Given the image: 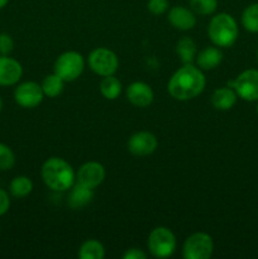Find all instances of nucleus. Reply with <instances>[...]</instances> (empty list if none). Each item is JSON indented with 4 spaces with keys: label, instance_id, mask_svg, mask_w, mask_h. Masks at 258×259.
Segmentation results:
<instances>
[{
    "label": "nucleus",
    "instance_id": "6e6552de",
    "mask_svg": "<svg viewBox=\"0 0 258 259\" xmlns=\"http://www.w3.org/2000/svg\"><path fill=\"white\" fill-rule=\"evenodd\" d=\"M89 65L91 70L100 76H111L118 70V58L115 53L106 48H96L90 53Z\"/></svg>",
    "mask_w": 258,
    "mask_h": 259
},
{
    "label": "nucleus",
    "instance_id": "5701e85b",
    "mask_svg": "<svg viewBox=\"0 0 258 259\" xmlns=\"http://www.w3.org/2000/svg\"><path fill=\"white\" fill-rule=\"evenodd\" d=\"M243 27L250 33H258V3L250 4L242 14Z\"/></svg>",
    "mask_w": 258,
    "mask_h": 259
},
{
    "label": "nucleus",
    "instance_id": "bb28decb",
    "mask_svg": "<svg viewBox=\"0 0 258 259\" xmlns=\"http://www.w3.org/2000/svg\"><path fill=\"white\" fill-rule=\"evenodd\" d=\"M14 48V42L12 37L7 33H0V55L8 56Z\"/></svg>",
    "mask_w": 258,
    "mask_h": 259
},
{
    "label": "nucleus",
    "instance_id": "473e14b6",
    "mask_svg": "<svg viewBox=\"0 0 258 259\" xmlns=\"http://www.w3.org/2000/svg\"><path fill=\"white\" fill-rule=\"evenodd\" d=\"M257 114H258V106H257Z\"/></svg>",
    "mask_w": 258,
    "mask_h": 259
},
{
    "label": "nucleus",
    "instance_id": "1a4fd4ad",
    "mask_svg": "<svg viewBox=\"0 0 258 259\" xmlns=\"http://www.w3.org/2000/svg\"><path fill=\"white\" fill-rule=\"evenodd\" d=\"M43 90L42 86L38 83L28 81V82L20 83L14 91V98L18 105L22 108H35L39 105L43 100Z\"/></svg>",
    "mask_w": 258,
    "mask_h": 259
},
{
    "label": "nucleus",
    "instance_id": "f257e3e1",
    "mask_svg": "<svg viewBox=\"0 0 258 259\" xmlns=\"http://www.w3.org/2000/svg\"><path fill=\"white\" fill-rule=\"evenodd\" d=\"M204 88V73L191 63L177 70L168 82L169 95L176 100H190L196 98L202 93Z\"/></svg>",
    "mask_w": 258,
    "mask_h": 259
},
{
    "label": "nucleus",
    "instance_id": "c756f323",
    "mask_svg": "<svg viewBox=\"0 0 258 259\" xmlns=\"http://www.w3.org/2000/svg\"><path fill=\"white\" fill-rule=\"evenodd\" d=\"M8 2H9V0H0V9H3V8L8 4Z\"/></svg>",
    "mask_w": 258,
    "mask_h": 259
},
{
    "label": "nucleus",
    "instance_id": "6ab92c4d",
    "mask_svg": "<svg viewBox=\"0 0 258 259\" xmlns=\"http://www.w3.org/2000/svg\"><path fill=\"white\" fill-rule=\"evenodd\" d=\"M105 255V249L103 244L98 240H86L80 248L78 257L81 259H103Z\"/></svg>",
    "mask_w": 258,
    "mask_h": 259
},
{
    "label": "nucleus",
    "instance_id": "f3484780",
    "mask_svg": "<svg viewBox=\"0 0 258 259\" xmlns=\"http://www.w3.org/2000/svg\"><path fill=\"white\" fill-rule=\"evenodd\" d=\"M93 189L83 186L77 182L71 191L70 197H68V204L72 209H80V207L88 205L93 200Z\"/></svg>",
    "mask_w": 258,
    "mask_h": 259
},
{
    "label": "nucleus",
    "instance_id": "aec40b11",
    "mask_svg": "<svg viewBox=\"0 0 258 259\" xmlns=\"http://www.w3.org/2000/svg\"><path fill=\"white\" fill-rule=\"evenodd\" d=\"M9 190L13 196L17 197V199H23L32 192L33 184L28 177L18 176L10 182Z\"/></svg>",
    "mask_w": 258,
    "mask_h": 259
},
{
    "label": "nucleus",
    "instance_id": "4468645a",
    "mask_svg": "<svg viewBox=\"0 0 258 259\" xmlns=\"http://www.w3.org/2000/svg\"><path fill=\"white\" fill-rule=\"evenodd\" d=\"M168 20L176 29L189 30L196 24L194 13L184 7H174L168 13Z\"/></svg>",
    "mask_w": 258,
    "mask_h": 259
},
{
    "label": "nucleus",
    "instance_id": "9d476101",
    "mask_svg": "<svg viewBox=\"0 0 258 259\" xmlns=\"http://www.w3.org/2000/svg\"><path fill=\"white\" fill-rule=\"evenodd\" d=\"M157 148V138L149 132H139L131 137L128 149L132 154L144 157L152 154Z\"/></svg>",
    "mask_w": 258,
    "mask_h": 259
},
{
    "label": "nucleus",
    "instance_id": "2f4dec72",
    "mask_svg": "<svg viewBox=\"0 0 258 259\" xmlns=\"http://www.w3.org/2000/svg\"><path fill=\"white\" fill-rule=\"evenodd\" d=\"M257 58H258V50H257Z\"/></svg>",
    "mask_w": 258,
    "mask_h": 259
},
{
    "label": "nucleus",
    "instance_id": "c85d7f7f",
    "mask_svg": "<svg viewBox=\"0 0 258 259\" xmlns=\"http://www.w3.org/2000/svg\"><path fill=\"white\" fill-rule=\"evenodd\" d=\"M146 258H147L146 253L142 252L141 249H137V248L128 249L123 254V259H146Z\"/></svg>",
    "mask_w": 258,
    "mask_h": 259
},
{
    "label": "nucleus",
    "instance_id": "f8f14e48",
    "mask_svg": "<svg viewBox=\"0 0 258 259\" xmlns=\"http://www.w3.org/2000/svg\"><path fill=\"white\" fill-rule=\"evenodd\" d=\"M23 73L22 65L8 56L0 57V86H12L20 80Z\"/></svg>",
    "mask_w": 258,
    "mask_h": 259
},
{
    "label": "nucleus",
    "instance_id": "7ed1b4c3",
    "mask_svg": "<svg viewBox=\"0 0 258 259\" xmlns=\"http://www.w3.org/2000/svg\"><path fill=\"white\" fill-rule=\"evenodd\" d=\"M209 37L218 47H230L238 38V24L234 18L227 13L215 15L209 24Z\"/></svg>",
    "mask_w": 258,
    "mask_h": 259
},
{
    "label": "nucleus",
    "instance_id": "4be33fe9",
    "mask_svg": "<svg viewBox=\"0 0 258 259\" xmlns=\"http://www.w3.org/2000/svg\"><path fill=\"white\" fill-rule=\"evenodd\" d=\"M63 83H65V81L56 73L46 76L42 82L43 94L48 98H56L63 91Z\"/></svg>",
    "mask_w": 258,
    "mask_h": 259
},
{
    "label": "nucleus",
    "instance_id": "7c9ffc66",
    "mask_svg": "<svg viewBox=\"0 0 258 259\" xmlns=\"http://www.w3.org/2000/svg\"><path fill=\"white\" fill-rule=\"evenodd\" d=\"M2 109H3V101L2 99H0V111H2Z\"/></svg>",
    "mask_w": 258,
    "mask_h": 259
},
{
    "label": "nucleus",
    "instance_id": "20e7f679",
    "mask_svg": "<svg viewBox=\"0 0 258 259\" xmlns=\"http://www.w3.org/2000/svg\"><path fill=\"white\" fill-rule=\"evenodd\" d=\"M149 252L157 258H167L176 249V238L174 233L163 227L156 228L148 238Z\"/></svg>",
    "mask_w": 258,
    "mask_h": 259
},
{
    "label": "nucleus",
    "instance_id": "cd10ccee",
    "mask_svg": "<svg viewBox=\"0 0 258 259\" xmlns=\"http://www.w3.org/2000/svg\"><path fill=\"white\" fill-rule=\"evenodd\" d=\"M9 206H10L9 196H8V194L4 191V190L0 189V217L4 215L5 212L9 210Z\"/></svg>",
    "mask_w": 258,
    "mask_h": 259
},
{
    "label": "nucleus",
    "instance_id": "b1692460",
    "mask_svg": "<svg viewBox=\"0 0 258 259\" xmlns=\"http://www.w3.org/2000/svg\"><path fill=\"white\" fill-rule=\"evenodd\" d=\"M192 12L201 15H209L218 8V0H190Z\"/></svg>",
    "mask_w": 258,
    "mask_h": 259
},
{
    "label": "nucleus",
    "instance_id": "39448f33",
    "mask_svg": "<svg viewBox=\"0 0 258 259\" xmlns=\"http://www.w3.org/2000/svg\"><path fill=\"white\" fill-rule=\"evenodd\" d=\"M83 58L80 53L73 52H65L56 60L55 63V73L60 76L63 81L76 80L83 71Z\"/></svg>",
    "mask_w": 258,
    "mask_h": 259
},
{
    "label": "nucleus",
    "instance_id": "2eb2a0df",
    "mask_svg": "<svg viewBox=\"0 0 258 259\" xmlns=\"http://www.w3.org/2000/svg\"><path fill=\"white\" fill-rule=\"evenodd\" d=\"M237 103V93L233 89L222 88L214 91L211 96V104L218 110H229Z\"/></svg>",
    "mask_w": 258,
    "mask_h": 259
},
{
    "label": "nucleus",
    "instance_id": "a211bd4d",
    "mask_svg": "<svg viewBox=\"0 0 258 259\" xmlns=\"http://www.w3.org/2000/svg\"><path fill=\"white\" fill-rule=\"evenodd\" d=\"M176 52L179 56L180 60L185 63L189 65L196 57V45L191 38H182L179 40L176 46Z\"/></svg>",
    "mask_w": 258,
    "mask_h": 259
},
{
    "label": "nucleus",
    "instance_id": "423d86ee",
    "mask_svg": "<svg viewBox=\"0 0 258 259\" xmlns=\"http://www.w3.org/2000/svg\"><path fill=\"white\" fill-rule=\"evenodd\" d=\"M238 96L245 101L258 100V70H245L235 80L228 82Z\"/></svg>",
    "mask_w": 258,
    "mask_h": 259
},
{
    "label": "nucleus",
    "instance_id": "dca6fc26",
    "mask_svg": "<svg viewBox=\"0 0 258 259\" xmlns=\"http://www.w3.org/2000/svg\"><path fill=\"white\" fill-rule=\"evenodd\" d=\"M223 60V53L215 47H207L196 56V63L201 70H212Z\"/></svg>",
    "mask_w": 258,
    "mask_h": 259
},
{
    "label": "nucleus",
    "instance_id": "ddd939ff",
    "mask_svg": "<svg viewBox=\"0 0 258 259\" xmlns=\"http://www.w3.org/2000/svg\"><path fill=\"white\" fill-rule=\"evenodd\" d=\"M126 98L133 105L146 108L153 101V91L147 83L133 82L126 90Z\"/></svg>",
    "mask_w": 258,
    "mask_h": 259
},
{
    "label": "nucleus",
    "instance_id": "f03ea898",
    "mask_svg": "<svg viewBox=\"0 0 258 259\" xmlns=\"http://www.w3.org/2000/svg\"><path fill=\"white\" fill-rule=\"evenodd\" d=\"M42 179L50 189L55 191H66L72 187L75 174L67 162L53 157L47 159L43 164Z\"/></svg>",
    "mask_w": 258,
    "mask_h": 259
},
{
    "label": "nucleus",
    "instance_id": "9b49d317",
    "mask_svg": "<svg viewBox=\"0 0 258 259\" xmlns=\"http://www.w3.org/2000/svg\"><path fill=\"white\" fill-rule=\"evenodd\" d=\"M105 179V169L99 162H88L77 172V182L90 189H95Z\"/></svg>",
    "mask_w": 258,
    "mask_h": 259
},
{
    "label": "nucleus",
    "instance_id": "0eeeda50",
    "mask_svg": "<svg viewBox=\"0 0 258 259\" xmlns=\"http://www.w3.org/2000/svg\"><path fill=\"white\" fill-rule=\"evenodd\" d=\"M214 244L206 233H195L184 244V257L186 259H207L211 257Z\"/></svg>",
    "mask_w": 258,
    "mask_h": 259
},
{
    "label": "nucleus",
    "instance_id": "a878e982",
    "mask_svg": "<svg viewBox=\"0 0 258 259\" xmlns=\"http://www.w3.org/2000/svg\"><path fill=\"white\" fill-rule=\"evenodd\" d=\"M147 7H148L149 12L153 14H163L168 9V0H149Z\"/></svg>",
    "mask_w": 258,
    "mask_h": 259
},
{
    "label": "nucleus",
    "instance_id": "412c9836",
    "mask_svg": "<svg viewBox=\"0 0 258 259\" xmlns=\"http://www.w3.org/2000/svg\"><path fill=\"white\" fill-rule=\"evenodd\" d=\"M100 91L104 98L108 100H114L121 93V83L116 77L111 76H105L100 82Z\"/></svg>",
    "mask_w": 258,
    "mask_h": 259
},
{
    "label": "nucleus",
    "instance_id": "393cba45",
    "mask_svg": "<svg viewBox=\"0 0 258 259\" xmlns=\"http://www.w3.org/2000/svg\"><path fill=\"white\" fill-rule=\"evenodd\" d=\"M15 163V156L7 144L0 143V171H8Z\"/></svg>",
    "mask_w": 258,
    "mask_h": 259
}]
</instances>
